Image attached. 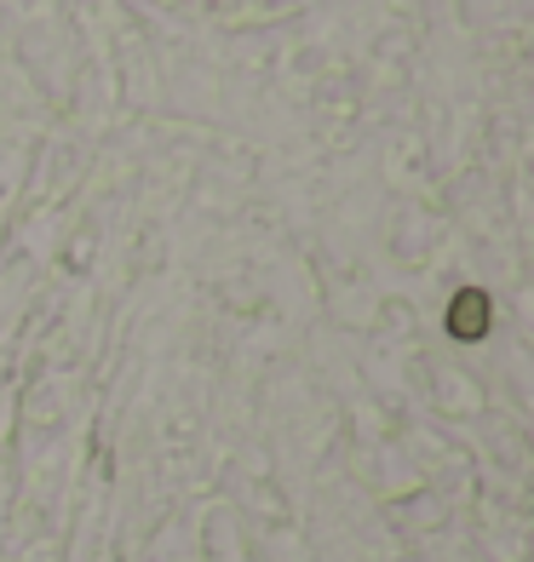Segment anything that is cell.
Masks as SVG:
<instances>
[{
  "label": "cell",
  "mask_w": 534,
  "mask_h": 562,
  "mask_svg": "<svg viewBox=\"0 0 534 562\" xmlns=\"http://www.w3.org/2000/svg\"><path fill=\"white\" fill-rule=\"evenodd\" d=\"M489 327H494V304L482 288H460L448 299V334L460 339V345H477V339H489Z\"/></svg>",
  "instance_id": "1"
}]
</instances>
